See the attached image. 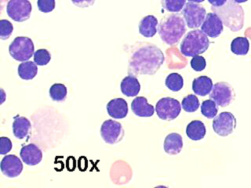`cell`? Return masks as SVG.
<instances>
[{"label": "cell", "instance_id": "cb8c5ba5", "mask_svg": "<svg viewBox=\"0 0 251 188\" xmlns=\"http://www.w3.org/2000/svg\"><path fill=\"white\" fill-rule=\"evenodd\" d=\"M250 49L249 40L245 37H237L231 42V50L232 53L240 56H245Z\"/></svg>", "mask_w": 251, "mask_h": 188}, {"label": "cell", "instance_id": "ba28073f", "mask_svg": "<svg viewBox=\"0 0 251 188\" xmlns=\"http://www.w3.org/2000/svg\"><path fill=\"white\" fill-rule=\"evenodd\" d=\"M181 14L189 28H197L202 25V22L206 18V11L202 5L188 2L184 6Z\"/></svg>", "mask_w": 251, "mask_h": 188}, {"label": "cell", "instance_id": "277c9868", "mask_svg": "<svg viewBox=\"0 0 251 188\" xmlns=\"http://www.w3.org/2000/svg\"><path fill=\"white\" fill-rule=\"evenodd\" d=\"M209 46L207 35L202 30H192L186 34L180 43V53L185 57H195L205 53Z\"/></svg>", "mask_w": 251, "mask_h": 188}, {"label": "cell", "instance_id": "4dcf8cb0", "mask_svg": "<svg viewBox=\"0 0 251 188\" xmlns=\"http://www.w3.org/2000/svg\"><path fill=\"white\" fill-rule=\"evenodd\" d=\"M14 31V26L7 20L0 21V38L2 40H6L11 36Z\"/></svg>", "mask_w": 251, "mask_h": 188}, {"label": "cell", "instance_id": "9c48e42d", "mask_svg": "<svg viewBox=\"0 0 251 188\" xmlns=\"http://www.w3.org/2000/svg\"><path fill=\"white\" fill-rule=\"evenodd\" d=\"M31 10L32 6L28 0H10L6 6L7 15L17 22L29 19Z\"/></svg>", "mask_w": 251, "mask_h": 188}, {"label": "cell", "instance_id": "603a6c76", "mask_svg": "<svg viewBox=\"0 0 251 188\" xmlns=\"http://www.w3.org/2000/svg\"><path fill=\"white\" fill-rule=\"evenodd\" d=\"M18 75L24 80L33 79L38 72L37 65L32 61H25L18 66Z\"/></svg>", "mask_w": 251, "mask_h": 188}, {"label": "cell", "instance_id": "d4e9b609", "mask_svg": "<svg viewBox=\"0 0 251 188\" xmlns=\"http://www.w3.org/2000/svg\"><path fill=\"white\" fill-rule=\"evenodd\" d=\"M166 86L173 92H178L184 86V80L180 74L171 73L166 78Z\"/></svg>", "mask_w": 251, "mask_h": 188}, {"label": "cell", "instance_id": "f546056e", "mask_svg": "<svg viewBox=\"0 0 251 188\" xmlns=\"http://www.w3.org/2000/svg\"><path fill=\"white\" fill-rule=\"evenodd\" d=\"M50 53L47 49H38L34 53V62L39 66L47 65L50 61Z\"/></svg>", "mask_w": 251, "mask_h": 188}, {"label": "cell", "instance_id": "8992f818", "mask_svg": "<svg viewBox=\"0 0 251 188\" xmlns=\"http://www.w3.org/2000/svg\"><path fill=\"white\" fill-rule=\"evenodd\" d=\"M235 93L233 87L226 82H217L213 86L210 94V100H214L217 105L226 108L235 100Z\"/></svg>", "mask_w": 251, "mask_h": 188}, {"label": "cell", "instance_id": "3957f363", "mask_svg": "<svg viewBox=\"0 0 251 188\" xmlns=\"http://www.w3.org/2000/svg\"><path fill=\"white\" fill-rule=\"evenodd\" d=\"M212 10L219 16L226 27L232 31L242 29L244 24V11L243 7L233 0H227L225 5L220 7L212 6Z\"/></svg>", "mask_w": 251, "mask_h": 188}, {"label": "cell", "instance_id": "2e32d148", "mask_svg": "<svg viewBox=\"0 0 251 188\" xmlns=\"http://www.w3.org/2000/svg\"><path fill=\"white\" fill-rule=\"evenodd\" d=\"M133 113L138 117H151L154 115L155 108L148 103V100L144 96H137L131 103Z\"/></svg>", "mask_w": 251, "mask_h": 188}, {"label": "cell", "instance_id": "e575fe53", "mask_svg": "<svg viewBox=\"0 0 251 188\" xmlns=\"http://www.w3.org/2000/svg\"><path fill=\"white\" fill-rule=\"evenodd\" d=\"M75 6L80 8H87L94 5L95 0H72Z\"/></svg>", "mask_w": 251, "mask_h": 188}, {"label": "cell", "instance_id": "d6a6232c", "mask_svg": "<svg viewBox=\"0 0 251 188\" xmlns=\"http://www.w3.org/2000/svg\"><path fill=\"white\" fill-rule=\"evenodd\" d=\"M37 6L39 11L44 14L50 13L54 10L55 0H38Z\"/></svg>", "mask_w": 251, "mask_h": 188}, {"label": "cell", "instance_id": "1f68e13d", "mask_svg": "<svg viewBox=\"0 0 251 188\" xmlns=\"http://www.w3.org/2000/svg\"><path fill=\"white\" fill-rule=\"evenodd\" d=\"M191 66H192V69L196 71H202L206 68V60L200 55L195 56L192 57V61H191Z\"/></svg>", "mask_w": 251, "mask_h": 188}, {"label": "cell", "instance_id": "5b68a950", "mask_svg": "<svg viewBox=\"0 0 251 188\" xmlns=\"http://www.w3.org/2000/svg\"><path fill=\"white\" fill-rule=\"evenodd\" d=\"M33 42L30 38L19 36L14 39L9 47V53L14 60L21 62L27 61L34 54Z\"/></svg>", "mask_w": 251, "mask_h": 188}, {"label": "cell", "instance_id": "5bb4252c", "mask_svg": "<svg viewBox=\"0 0 251 188\" xmlns=\"http://www.w3.org/2000/svg\"><path fill=\"white\" fill-rule=\"evenodd\" d=\"M20 156L24 163L30 166H34L41 162L43 159V153L38 146L31 143L22 147L20 152Z\"/></svg>", "mask_w": 251, "mask_h": 188}, {"label": "cell", "instance_id": "52a82bcc", "mask_svg": "<svg viewBox=\"0 0 251 188\" xmlns=\"http://www.w3.org/2000/svg\"><path fill=\"white\" fill-rule=\"evenodd\" d=\"M181 108L178 100L174 98L164 97L157 102L155 112L160 119L172 121L178 117Z\"/></svg>", "mask_w": 251, "mask_h": 188}, {"label": "cell", "instance_id": "8fae6325", "mask_svg": "<svg viewBox=\"0 0 251 188\" xmlns=\"http://www.w3.org/2000/svg\"><path fill=\"white\" fill-rule=\"evenodd\" d=\"M236 127V119L231 112H222L214 118L213 129L218 135L227 137L233 133Z\"/></svg>", "mask_w": 251, "mask_h": 188}, {"label": "cell", "instance_id": "4316f807", "mask_svg": "<svg viewBox=\"0 0 251 188\" xmlns=\"http://www.w3.org/2000/svg\"><path fill=\"white\" fill-rule=\"evenodd\" d=\"M163 9L171 13H178L186 4V0H161Z\"/></svg>", "mask_w": 251, "mask_h": 188}, {"label": "cell", "instance_id": "ac0fdd59", "mask_svg": "<svg viewBox=\"0 0 251 188\" xmlns=\"http://www.w3.org/2000/svg\"><path fill=\"white\" fill-rule=\"evenodd\" d=\"M120 89L125 96H136L141 90L139 81L133 75H128L122 80Z\"/></svg>", "mask_w": 251, "mask_h": 188}, {"label": "cell", "instance_id": "836d02e7", "mask_svg": "<svg viewBox=\"0 0 251 188\" xmlns=\"http://www.w3.org/2000/svg\"><path fill=\"white\" fill-rule=\"evenodd\" d=\"M12 149V142L8 137L0 138V155H5L10 152Z\"/></svg>", "mask_w": 251, "mask_h": 188}, {"label": "cell", "instance_id": "ffe728a7", "mask_svg": "<svg viewBox=\"0 0 251 188\" xmlns=\"http://www.w3.org/2000/svg\"><path fill=\"white\" fill-rule=\"evenodd\" d=\"M31 125L29 120L25 117L14 118V121L12 125L13 133L14 137L18 139L22 140L27 137L31 130Z\"/></svg>", "mask_w": 251, "mask_h": 188}, {"label": "cell", "instance_id": "74e56055", "mask_svg": "<svg viewBox=\"0 0 251 188\" xmlns=\"http://www.w3.org/2000/svg\"><path fill=\"white\" fill-rule=\"evenodd\" d=\"M189 2H196V3H200V2H203L205 0H188Z\"/></svg>", "mask_w": 251, "mask_h": 188}, {"label": "cell", "instance_id": "7a4b0ae2", "mask_svg": "<svg viewBox=\"0 0 251 188\" xmlns=\"http://www.w3.org/2000/svg\"><path fill=\"white\" fill-rule=\"evenodd\" d=\"M157 31L166 44L174 46L180 41L186 32V24L180 14H169L162 19Z\"/></svg>", "mask_w": 251, "mask_h": 188}, {"label": "cell", "instance_id": "d6986e66", "mask_svg": "<svg viewBox=\"0 0 251 188\" xmlns=\"http://www.w3.org/2000/svg\"><path fill=\"white\" fill-rule=\"evenodd\" d=\"M158 20L155 16L148 15L141 20L139 32L146 38H151L156 34Z\"/></svg>", "mask_w": 251, "mask_h": 188}, {"label": "cell", "instance_id": "4fadbf2b", "mask_svg": "<svg viewBox=\"0 0 251 188\" xmlns=\"http://www.w3.org/2000/svg\"><path fill=\"white\" fill-rule=\"evenodd\" d=\"M224 24L222 19L215 13L206 14V18L201 25V30L210 38H218L223 31Z\"/></svg>", "mask_w": 251, "mask_h": 188}, {"label": "cell", "instance_id": "8d00e7d4", "mask_svg": "<svg viewBox=\"0 0 251 188\" xmlns=\"http://www.w3.org/2000/svg\"><path fill=\"white\" fill-rule=\"evenodd\" d=\"M233 1L236 2V3H243V2H247L248 0H233Z\"/></svg>", "mask_w": 251, "mask_h": 188}, {"label": "cell", "instance_id": "30bf717a", "mask_svg": "<svg viewBox=\"0 0 251 188\" xmlns=\"http://www.w3.org/2000/svg\"><path fill=\"white\" fill-rule=\"evenodd\" d=\"M125 135L124 127L119 121L106 120L100 127V136L108 144H116L123 140Z\"/></svg>", "mask_w": 251, "mask_h": 188}, {"label": "cell", "instance_id": "e0dca14e", "mask_svg": "<svg viewBox=\"0 0 251 188\" xmlns=\"http://www.w3.org/2000/svg\"><path fill=\"white\" fill-rule=\"evenodd\" d=\"M183 148L182 137L178 133H170L165 138L164 151L168 155H178Z\"/></svg>", "mask_w": 251, "mask_h": 188}, {"label": "cell", "instance_id": "7402d4cb", "mask_svg": "<svg viewBox=\"0 0 251 188\" xmlns=\"http://www.w3.org/2000/svg\"><path fill=\"white\" fill-rule=\"evenodd\" d=\"M206 126L202 121L195 120L187 125L186 134L189 139L192 141H200L203 139L206 135Z\"/></svg>", "mask_w": 251, "mask_h": 188}, {"label": "cell", "instance_id": "9a60e30c", "mask_svg": "<svg viewBox=\"0 0 251 188\" xmlns=\"http://www.w3.org/2000/svg\"><path fill=\"white\" fill-rule=\"evenodd\" d=\"M106 108L109 116L116 119H121L127 116V102L123 98H116L110 100Z\"/></svg>", "mask_w": 251, "mask_h": 188}, {"label": "cell", "instance_id": "6da1fadb", "mask_svg": "<svg viewBox=\"0 0 251 188\" xmlns=\"http://www.w3.org/2000/svg\"><path fill=\"white\" fill-rule=\"evenodd\" d=\"M163 51L156 46L145 43L133 50L128 64V74L133 76L153 75L164 63Z\"/></svg>", "mask_w": 251, "mask_h": 188}, {"label": "cell", "instance_id": "44dd1931", "mask_svg": "<svg viewBox=\"0 0 251 188\" xmlns=\"http://www.w3.org/2000/svg\"><path fill=\"white\" fill-rule=\"evenodd\" d=\"M213 81L207 76H200L192 82V90L199 96H205L210 94L213 88Z\"/></svg>", "mask_w": 251, "mask_h": 188}, {"label": "cell", "instance_id": "484cf974", "mask_svg": "<svg viewBox=\"0 0 251 188\" xmlns=\"http://www.w3.org/2000/svg\"><path fill=\"white\" fill-rule=\"evenodd\" d=\"M50 96L53 101H64L67 97L66 86L61 83H56L50 89Z\"/></svg>", "mask_w": 251, "mask_h": 188}, {"label": "cell", "instance_id": "d590c367", "mask_svg": "<svg viewBox=\"0 0 251 188\" xmlns=\"http://www.w3.org/2000/svg\"><path fill=\"white\" fill-rule=\"evenodd\" d=\"M227 0H208V2L214 7H220L227 2Z\"/></svg>", "mask_w": 251, "mask_h": 188}, {"label": "cell", "instance_id": "7c38bea8", "mask_svg": "<svg viewBox=\"0 0 251 188\" xmlns=\"http://www.w3.org/2000/svg\"><path fill=\"white\" fill-rule=\"evenodd\" d=\"M23 170V164L21 159L14 155H8L1 161L2 174L9 178H15Z\"/></svg>", "mask_w": 251, "mask_h": 188}, {"label": "cell", "instance_id": "83f0119b", "mask_svg": "<svg viewBox=\"0 0 251 188\" xmlns=\"http://www.w3.org/2000/svg\"><path fill=\"white\" fill-rule=\"evenodd\" d=\"M201 112L202 116L207 118L209 119L214 118L218 112V108L215 102L212 100H206L202 102L201 105Z\"/></svg>", "mask_w": 251, "mask_h": 188}, {"label": "cell", "instance_id": "f1b7e54d", "mask_svg": "<svg viewBox=\"0 0 251 188\" xmlns=\"http://www.w3.org/2000/svg\"><path fill=\"white\" fill-rule=\"evenodd\" d=\"M181 107L183 109L188 113H192L199 109L200 107V100H199L197 96H195L193 94L188 95L183 99L182 103H181Z\"/></svg>", "mask_w": 251, "mask_h": 188}]
</instances>
